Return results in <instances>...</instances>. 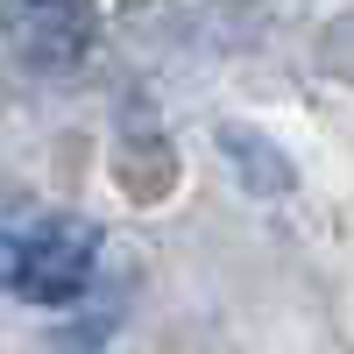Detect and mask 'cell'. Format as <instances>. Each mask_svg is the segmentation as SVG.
Returning <instances> with one entry per match:
<instances>
[{
    "label": "cell",
    "mask_w": 354,
    "mask_h": 354,
    "mask_svg": "<svg viewBox=\"0 0 354 354\" xmlns=\"http://www.w3.org/2000/svg\"><path fill=\"white\" fill-rule=\"evenodd\" d=\"M93 255H100V234L85 220H36L0 234V283L28 305H71L93 283Z\"/></svg>",
    "instance_id": "6da1fadb"
},
{
    "label": "cell",
    "mask_w": 354,
    "mask_h": 354,
    "mask_svg": "<svg viewBox=\"0 0 354 354\" xmlns=\"http://www.w3.org/2000/svg\"><path fill=\"white\" fill-rule=\"evenodd\" d=\"M0 36L28 64H78L93 43V0H0Z\"/></svg>",
    "instance_id": "7a4b0ae2"
}]
</instances>
